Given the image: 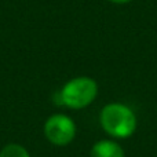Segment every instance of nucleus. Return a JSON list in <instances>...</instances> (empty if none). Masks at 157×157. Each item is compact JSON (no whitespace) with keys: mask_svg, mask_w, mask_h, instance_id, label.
<instances>
[{"mask_svg":"<svg viewBox=\"0 0 157 157\" xmlns=\"http://www.w3.org/2000/svg\"><path fill=\"white\" fill-rule=\"evenodd\" d=\"M63 106L83 109L91 105L98 95V84L88 76H78L69 80L59 90Z\"/></svg>","mask_w":157,"mask_h":157,"instance_id":"obj_2","label":"nucleus"},{"mask_svg":"<svg viewBox=\"0 0 157 157\" xmlns=\"http://www.w3.org/2000/svg\"><path fill=\"white\" fill-rule=\"evenodd\" d=\"M91 157H125V153L117 142L102 139L94 144L91 149Z\"/></svg>","mask_w":157,"mask_h":157,"instance_id":"obj_4","label":"nucleus"},{"mask_svg":"<svg viewBox=\"0 0 157 157\" xmlns=\"http://www.w3.org/2000/svg\"><path fill=\"white\" fill-rule=\"evenodd\" d=\"M103 131L113 138H130L136 130V116L130 106L120 102L108 103L99 114Z\"/></svg>","mask_w":157,"mask_h":157,"instance_id":"obj_1","label":"nucleus"},{"mask_svg":"<svg viewBox=\"0 0 157 157\" xmlns=\"http://www.w3.org/2000/svg\"><path fill=\"white\" fill-rule=\"evenodd\" d=\"M109 2L114 3V4H127V3H130L131 0H109Z\"/></svg>","mask_w":157,"mask_h":157,"instance_id":"obj_6","label":"nucleus"},{"mask_svg":"<svg viewBox=\"0 0 157 157\" xmlns=\"http://www.w3.org/2000/svg\"><path fill=\"white\" fill-rule=\"evenodd\" d=\"M0 157H30V155L22 145L8 144L0 150Z\"/></svg>","mask_w":157,"mask_h":157,"instance_id":"obj_5","label":"nucleus"},{"mask_svg":"<svg viewBox=\"0 0 157 157\" xmlns=\"http://www.w3.org/2000/svg\"><path fill=\"white\" fill-rule=\"evenodd\" d=\"M77 132L76 123L66 114H52L44 124V135L55 146H66L75 139Z\"/></svg>","mask_w":157,"mask_h":157,"instance_id":"obj_3","label":"nucleus"}]
</instances>
